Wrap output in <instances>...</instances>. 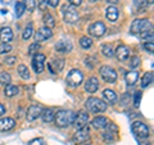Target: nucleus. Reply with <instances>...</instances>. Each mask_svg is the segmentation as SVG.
I'll return each instance as SVG.
<instances>
[{
	"label": "nucleus",
	"mask_w": 154,
	"mask_h": 145,
	"mask_svg": "<svg viewBox=\"0 0 154 145\" xmlns=\"http://www.w3.org/2000/svg\"><path fill=\"white\" fill-rule=\"evenodd\" d=\"M28 145H46L44 139H33L32 141L28 143Z\"/></svg>",
	"instance_id": "37998d69"
},
{
	"label": "nucleus",
	"mask_w": 154,
	"mask_h": 145,
	"mask_svg": "<svg viewBox=\"0 0 154 145\" xmlns=\"http://www.w3.org/2000/svg\"><path fill=\"white\" fill-rule=\"evenodd\" d=\"M99 89V81L96 77H90V79L88 80V82L85 84V90L88 91V93H95L96 90Z\"/></svg>",
	"instance_id": "f3484780"
},
{
	"label": "nucleus",
	"mask_w": 154,
	"mask_h": 145,
	"mask_svg": "<svg viewBox=\"0 0 154 145\" xmlns=\"http://www.w3.org/2000/svg\"><path fill=\"white\" fill-rule=\"evenodd\" d=\"M55 49H57V51H59V53H69L72 50V44L69 41L60 40L59 42H57Z\"/></svg>",
	"instance_id": "4be33fe9"
},
{
	"label": "nucleus",
	"mask_w": 154,
	"mask_h": 145,
	"mask_svg": "<svg viewBox=\"0 0 154 145\" xmlns=\"http://www.w3.org/2000/svg\"><path fill=\"white\" fill-rule=\"evenodd\" d=\"M104 128H107V130H105V132L103 134L104 141H107V143L114 141V140H116V135H117V132H118V127L116 126L114 123H109Z\"/></svg>",
	"instance_id": "0eeeda50"
},
{
	"label": "nucleus",
	"mask_w": 154,
	"mask_h": 145,
	"mask_svg": "<svg viewBox=\"0 0 154 145\" xmlns=\"http://www.w3.org/2000/svg\"><path fill=\"white\" fill-rule=\"evenodd\" d=\"M48 4L53 8H57L58 5H59V0H48Z\"/></svg>",
	"instance_id": "49530a36"
},
{
	"label": "nucleus",
	"mask_w": 154,
	"mask_h": 145,
	"mask_svg": "<svg viewBox=\"0 0 154 145\" xmlns=\"http://www.w3.org/2000/svg\"><path fill=\"white\" fill-rule=\"evenodd\" d=\"M0 84L2 85H8V84H11V75L8 73V72H2L0 73Z\"/></svg>",
	"instance_id": "2f4dec72"
},
{
	"label": "nucleus",
	"mask_w": 154,
	"mask_h": 145,
	"mask_svg": "<svg viewBox=\"0 0 154 145\" xmlns=\"http://www.w3.org/2000/svg\"><path fill=\"white\" fill-rule=\"evenodd\" d=\"M85 107H86V109H89L90 112H93V113H102L107 109V104H105L102 99L89 98L85 103Z\"/></svg>",
	"instance_id": "f03ea898"
},
{
	"label": "nucleus",
	"mask_w": 154,
	"mask_h": 145,
	"mask_svg": "<svg viewBox=\"0 0 154 145\" xmlns=\"http://www.w3.org/2000/svg\"><path fill=\"white\" fill-rule=\"evenodd\" d=\"M140 39H141L143 41H145V40L149 41V39L153 40V32L152 31H144V32L140 33Z\"/></svg>",
	"instance_id": "e433bc0d"
},
{
	"label": "nucleus",
	"mask_w": 154,
	"mask_h": 145,
	"mask_svg": "<svg viewBox=\"0 0 154 145\" xmlns=\"http://www.w3.org/2000/svg\"><path fill=\"white\" fill-rule=\"evenodd\" d=\"M116 57H117V59L121 60V62L127 60L128 57H130V49L126 45H119L117 49H116Z\"/></svg>",
	"instance_id": "2eb2a0df"
},
{
	"label": "nucleus",
	"mask_w": 154,
	"mask_h": 145,
	"mask_svg": "<svg viewBox=\"0 0 154 145\" xmlns=\"http://www.w3.org/2000/svg\"><path fill=\"white\" fill-rule=\"evenodd\" d=\"M25 11H26V9H25V5H23V3L19 2V3L16 4V16H17V17H21Z\"/></svg>",
	"instance_id": "c9c22d12"
},
{
	"label": "nucleus",
	"mask_w": 154,
	"mask_h": 145,
	"mask_svg": "<svg viewBox=\"0 0 154 145\" xmlns=\"http://www.w3.org/2000/svg\"><path fill=\"white\" fill-rule=\"evenodd\" d=\"M91 125H93L94 128L102 130V128H104V127L108 125V119L105 118V117H103V116H99V117H95V118L93 119Z\"/></svg>",
	"instance_id": "412c9836"
},
{
	"label": "nucleus",
	"mask_w": 154,
	"mask_h": 145,
	"mask_svg": "<svg viewBox=\"0 0 154 145\" xmlns=\"http://www.w3.org/2000/svg\"><path fill=\"white\" fill-rule=\"evenodd\" d=\"M103 98L105 99V101H108L109 104H113L116 100H117V95H116V93L113 90L110 89H105L103 91Z\"/></svg>",
	"instance_id": "a878e982"
},
{
	"label": "nucleus",
	"mask_w": 154,
	"mask_h": 145,
	"mask_svg": "<svg viewBox=\"0 0 154 145\" xmlns=\"http://www.w3.org/2000/svg\"><path fill=\"white\" fill-rule=\"evenodd\" d=\"M118 16H119L118 9H117V8H114V7H109V8H107V11H105V17H107L110 22L117 21V19H118Z\"/></svg>",
	"instance_id": "393cba45"
},
{
	"label": "nucleus",
	"mask_w": 154,
	"mask_h": 145,
	"mask_svg": "<svg viewBox=\"0 0 154 145\" xmlns=\"http://www.w3.org/2000/svg\"><path fill=\"white\" fill-rule=\"evenodd\" d=\"M139 145H150V144H149V143H140Z\"/></svg>",
	"instance_id": "3c124183"
},
{
	"label": "nucleus",
	"mask_w": 154,
	"mask_h": 145,
	"mask_svg": "<svg viewBox=\"0 0 154 145\" xmlns=\"http://www.w3.org/2000/svg\"><path fill=\"white\" fill-rule=\"evenodd\" d=\"M141 95H143L141 91H136V93H135V98H134L135 107H139V104H140V101H141Z\"/></svg>",
	"instance_id": "ea45409f"
},
{
	"label": "nucleus",
	"mask_w": 154,
	"mask_h": 145,
	"mask_svg": "<svg viewBox=\"0 0 154 145\" xmlns=\"http://www.w3.org/2000/svg\"><path fill=\"white\" fill-rule=\"evenodd\" d=\"M90 131H89V127H82V128H80L79 131H76V134L73 135V141L76 144H81V143H85L86 140L89 139L90 136Z\"/></svg>",
	"instance_id": "f8f14e48"
},
{
	"label": "nucleus",
	"mask_w": 154,
	"mask_h": 145,
	"mask_svg": "<svg viewBox=\"0 0 154 145\" xmlns=\"http://www.w3.org/2000/svg\"><path fill=\"white\" fill-rule=\"evenodd\" d=\"M153 82V72H146L141 80V88H148Z\"/></svg>",
	"instance_id": "c85d7f7f"
},
{
	"label": "nucleus",
	"mask_w": 154,
	"mask_h": 145,
	"mask_svg": "<svg viewBox=\"0 0 154 145\" xmlns=\"http://www.w3.org/2000/svg\"><path fill=\"white\" fill-rule=\"evenodd\" d=\"M44 63H45V55L41 54V53H37V54L33 57V60H32L33 71H35L37 75L42 73V71H44Z\"/></svg>",
	"instance_id": "1a4fd4ad"
},
{
	"label": "nucleus",
	"mask_w": 154,
	"mask_h": 145,
	"mask_svg": "<svg viewBox=\"0 0 154 145\" xmlns=\"http://www.w3.org/2000/svg\"><path fill=\"white\" fill-rule=\"evenodd\" d=\"M17 62V59H16V57H9V58H5V60H4V63H7V64H9V66H12V64H14Z\"/></svg>",
	"instance_id": "a18cd8bd"
},
{
	"label": "nucleus",
	"mask_w": 154,
	"mask_h": 145,
	"mask_svg": "<svg viewBox=\"0 0 154 145\" xmlns=\"http://www.w3.org/2000/svg\"><path fill=\"white\" fill-rule=\"evenodd\" d=\"M82 80H84L82 72L80 69H72L68 73V76H67L66 82L68 86H71V88H77V86L82 82Z\"/></svg>",
	"instance_id": "39448f33"
},
{
	"label": "nucleus",
	"mask_w": 154,
	"mask_h": 145,
	"mask_svg": "<svg viewBox=\"0 0 154 145\" xmlns=\"http://www.w3.org/2000/svg\"><path fill=\"white\" fill-rule=\"evenodd\" d=\"M152 28V23L149 19H135L131 25V33H141L144 31H149Z\"/></svg>",
	"instance_id": "7ed1b4c3"
},
{
	"label": "nucleus",
	"mask_w": 154,
	"mask_h": 145,
	"mask_svg": "<svg viewBox=\"0 0 154 145\" xmlns=\"http://www.w3.org/2000/svg\"><path fill=\"white\" fill-rule=\"evenodd\" d=\"M89 122V114L84 112V110H81V112H79L76 116H75V119H73V125L76 126V128H82L85 127L86 125H88Z\"/></svg>",
	"instance_id": "9b49d317"
},
{
	"label": "nucleus",
	"mask_w": 154,
	"mask_h": 145,
	"mask_svg": "<svg viewBox=\"0 0 154 145\" xmlns=\"http://www.w3.org/2000/svg\"><path fill=\"white\" fill-rule=\"evenodd\" d=\"M125 79H126V82H127L128 86H134L137 82V80H139V72L130 71V72H127V73H126Z\"/></svg>",
	"instance_id": "b1692460"
},
{
	"label": "nucleus",
	"mask_w": 154,
	"mask_h": 145,
	"mask_svg": "<svg viewBox=\"0 0 154 145\" xmlns=\"http://www.w3.org/2000/svg\"><path fill=\"white\" fill-rule=\"evenodd\" d=\"M69 3L72 4V5H80L81 0H69Z\"/></svg>",
	"instance_id": "09e8293b"
},
{
	"label": "nucleus",
	"mask_w": 154,
	"mask_h": 145,
	"mask_svg": "<svg viewBox=\"0 0 154 145\" xmlns=\"http://www.w3.org/2000/svg\"><path fill=\"white\" fill-rule=\"evenodd\" d=\"M100 75H102L103 80L107 81V82H114L117 80V73L116 71L112 68V67H108V66H103L100 68Z\"/></svg>",
	"instance_id": "6e6552de"
},
{
	"label": "nucleus",
	"mask_w": 154,
	"mask_h": 145,
	"mask_svg": "<svg viewBox=\"0 0 154 145\" xmlns=\"http://www.w3.org/2000/svg\"><path fill=\"white\" fill-rule=\"evenodd\" d=\"M90 2H91V3H95V2H98V0H90Z\"/></svg>",
	"instance_id": "603ef678"
},
{
	"label": "nucleus",
	"mask_w": 154,
	"mask_h": 145,
	"mask_svg": "<svg viewBox=\"0 0 154 145\" xmlns=\"http://www.w3.org/2000/svg\"><path fill=\"white\" fill-rule=\"evenodd\" d=\"M144 48H145V50H148L149 53H153V51H154V44H153V40H152V41H146V42H144Z\"/></svg>",
	"instance_id": "a19ab883"
},
{
	"label": "nucleus",
	"mask_w": 154,
	"mask_h": 145,
	"mask_svg": "<svg viewBox=\"0 0 154 145\" xmlns=\"http://www.w3.org/2000/svg\"><path fill=\"white\" fill-rule=\"evenodd\" d=\"M18 91L19 90L17 86L8 84V85H5V89H4V94H5V96H8V98H12V96H16L18 94Z\"/></svg>",
	"instance_id": "bb28decb"
},
{
	"label": "nucleus",
	"mask_w": 154,
	"mask_h": 145,
	"mask_svg": "<svg viewBox=\"0 0 154 145\" xmlns=\"http://www.w3.org/2000/svg\"><path fill=\"white\" fill-rule=\"evenodd\" d=\"M102 53H103L105 57H108V58L113 57V49H112V46H110V45H103Z\"/></svg>",
	"instance_id": "f704fd0d"
},
{
	"label": "nucleus",
	"mask_w": 154,
	"mask_h": 145,
	"mask_svg": "<svg viewBox=\"0 0 154 145\" xmlns=\"http://www.w3.org/2000/svg\"><path fill=\"white\" fill-rule=\"evenodd\" d=\"M38 48H40V44H38V42H32L30 45V48H28V54L30 55L35 54V53L38 50Z\"/></svg>",
	"instance_id": "58836bf2"
},
{
	"label": "nucleus",
	"mask_w": 154,
	"mask_h": 145,
	"mask_svg": "<svg viewBox=\"0 0 154 145\" xmlns=\"http://www.w3.org/2000/svg\"><path fill=\"white\" fill-rule=\"evenodd\" d=\"M18 73H19V76H21L23 80H28V79H30V71H28V68L25 64H19L18 66Z\"/></svg>",
	"instance_id": "c756f323"
},
{
	"label": "nucleus",
	"mask_w": 154,
	"mask_h": 145,
	"mask_svg": "<svg viewBox=\"0 0 154 145\" xmlns=\"http://www.w3.org/2000/svg\"><path fill=\"white\" fill-rule=\"evenodd\" d=\"M23 5H25V9H27L28 12H33V9L36 7V2L35 0H25Z\"/></svg>",
	"instance_id": "473e14b6"
},
{
	"label": "nucleus",
	"mask_w": 154,
	"mask_h": 145,
	"mask_svg": "<svg viewBox=\"0 0 154 145\" xmlns=\"http://www.w3.org/2000/svg\"><path fill=\"white\" fill-rule=\"evenodd\" d=\"M0 39H2V41L4 44H7V42L12 41L13 40V32L9 27H3L2 30H0Z\"/></svg>",
	"instance_id": "aec40b11"
},
{
	"label": "nucleus",
	"mask_w": 154,
	"mask_h": 145,
	"mask_svg": "<svg viewBox=\"0 0 154 145\" xmlns=\"http://www.w3.org/2000/svg\"><path fill=\"white\" fill-rule=\"evenodd\" d=\"M41 112H42V109H41L40 105H31L27 110L26 117H27L28 121H35L41 116Z\"/></svg>",
	"instance_id": "4468645a"
},
{
	"label": "nucleus",
	"mask_w": 154,
	"mask_h": 145,
	"mask_svg": "<svg viewBox=\"0 0 154 145\" xmlns=\"http://www.w3.org/2000/svg\"><path fill=\"white\" fill-rule=\"evenodd\" d=\"M63 67H64V59H59V58H57V59H54L51 63L48 64V68H49V71L51 72V73L60 72L62 69H63Z\"/></svg>",
	"instance_id": "dca6fc26"
},
{
	"label": "nucleus",
	"mask_w": 154,
	"mask_h": 145,
	"mask_svg": "<svg viewBox=\"0 0 154 145\" xmlns=\"http://www.w3.org/2000/svg\"><path fill=\"white\" fill-rule=\"evenodd\" d=\"M53 36V32L50 28L48 27H41L36 33H35V42H41L46 40V39H50Z\"/></svg>",
	"instance_id": "ddd939ff"
},
{
	"label": "nucleus",
	"mask_w": 154,
	"mask_h": 145,
	"mask_svg": "<svg viewBox=\"0 0 154 145\" xmlns=\"http://www.w3.org/2000/svg\"><path fill=\"white\" fill-rule=\"evenodd\" d=\"M16 126V121L13 118H2L0 119V131H9Z\"/></svg>",
	"instance_id": "a211bd4d"
},
{
	"label": "nucleus",
	"mask_w": 154,
	"mask_h": 145,
	"mask_svg": "<svg viewBox=\"0 0 154 145\" xmlns=\"http://www.w3.org/2000/svg\"><path fill=\"white\" fill-rule=\"evenodd\" d=\"M3 114H5V107H4L3 104H0V117H2Z\"/></svg>",
	"instance_id": "de8ad7c7"
},
{
	"label": "nucleus",
	"mask_w": 154,
	"mask_h": 145,
	"mask_svg": "<svg viewBox=\"0 0 154 145\" xmlns=\"http://www.w3.org/2000/svg\"><path fill=\"white\" fill-rule=\"evenodd\" d=\"M149 0H134V9L137 11L136 13H143L149 7Z\"/></svg>",
	"instance_id": "5701e85b"
},
{
	"label": "nucleus",
	"mask_w": 154,
	"mask_h": 145,
	"mask_svg": "<svg viewBox=\"0 0 154 145\" xmlns=\"http://www.w3.org/2000/svg\"><path fill=\"white\" fill-rule=\"evenodd\" d=\"M131 130L139 139H146V137H149V134H150L149 132V127L144 122H140V121L134 122L131 126Z\"/></svg>",
	"instance_id": "20e7f679"
},
{
	"label": "nucleus",
	"mask_w": 154,
	"mask_h": 145,
	"mask_svg": "<svg viewBox=\"0 0 154 145\" xmlns=\"http://www.w3.org/2000/svg\"><path fill=\"white\" fill-rule=\"evenodd\" d=\"M139 64H140V58L137 55L132 57L131 60H130V67H131V68H136V67H139Z\"/></svg>",
	"instance_id": "4c0bfd02"
},
{
	"label": "nucleus",
	"mask_w": 154,
	"mask_h": 145,
	"mask_svg": "<svg viewBox=\"0 0 154 145\" xmlns=\"http://www.w3.org/2000/svg\"><path fill=\"white\" fill-rule=\"evenodd\" d=\"M42 21H44V23H45V27H48V28H51V27L55 26V19L49 13H45L44 14V18H42Z\"/></svg>",
	"instance_id": "cd10ccee"
},
{
	"label": "nucleus",
	"mask_w": 154,
	"mask_h": 145,
	"mask_svg": "<svg viewBox=\"0 0 154 145\" xmlns=\"http://www.w3.org/2000/svg\"><path fill=\"white\" fill-rule=\"evenodd\" d=\"M80 45H81V48H84V49H90V48L93 46V40L88 36H82L80 39Z\"/></svg>",
	"instance_id": "7c9ffc66"
},
{
	"label": "nucleus",
	"mask_w": 154,
	"mask_h": 145,
	"mask_svg": "<svg viewBox=\"0 0 154 145\" xmlns=\"http://www.w3.org/2000/svg\"><path fill=\"white\" fill-rule=\"evenodd\" d=\"M32 32H33V30H32V25H28V26L25 28L23 33H22V39H23V40H28V39L31 37Z\"/></svg>",
	"instance_id": "72a5a7b5"
},
{
	"label": "nucleus",
	"mask_w": 154,
	"mask_h": 145,
	"mask_svg": "<svg viewBox=\"0 0 154 145\" xmlns=\"http://www.w3.org/2000/svg\"><path fill=\"white\" fill-rule=\"evenodd\" d=\"M40 117L42 118V122H45V123H50V122H53V121H54L55 112H54V109L48 108V109H44V110H42Z\"/></svg>",
	"instance_id": "6ab92c4d"
},
{
	"label": "nucleus",
	"mask_w": 154,
	"mask_h": 145,
	"mask_svg": "<svg viewBox=\"0 0 154 145\" xmlns=\"http://www.w3.org/2000/svg\"><path fill=\"white\" fill-rule=\"evenodd\" d=\"M108 3H112V4H116V3H118V0H107Z\"/></svg>",
	"instance_id": "8fccbe9b"
},
{
	"label": "nucleus",
	"mask_w": 154,
	"mask_h": 145,
	"mask_svg": "<svg viewBox=\"0 0 154 145\" xmlns=\"http://www.w3.org/2000/svg\"><path fill=\"white\" fill-rule=\"evenodd\" d=\"M89 35L94 37H102L105 33V26L103 22H95L89 27Z\"/></svg>",
	"instance_id": "9d476101"
},
{
	"label": "nucleus",
	"mask_w": 154,
	"mask_h": 145,
	"mask_svg": "<svg viewBox=\"0 0 154 145\" xmlns=\"http://www.w3.org/2000/svg\"><path fill=\"white\" fill-rule=\"evenodd\" d=\"M75 113L71 112V110H59V112L55 113V123L57 126L59 127H67L69 125L73 123V119H75Z\"/></svg>",
	"instance_id": "f257e3e1"
},
{
	"label": "nucleus",
	"mask_w": 154,
	"mask_h": 145,
	"mask_svg": "<svg viewBox=\"0 0 154 145\" xmlns=\"http://www.w3.org/2000/svg\"><path fill=\"white\" fill-rule=\"evenodd\" d=\"M12 50V46L8 45V44H0V54L3 53H7V51H11Z\"/></svg>",
	"instance_id": "79ce46f5"
},
{
	"label": "nucleus",
	"mask_w": 154,
	"mask_h": 145,
	"mask_svg": "<svg viewBox=\"0 0 154 145\" xmlns=\"http://www.w3.org/2000/svg\"><path fill=\"white\" fill-rule=\"evenodd\" d=\"M63 17H64V22L73 25L79 21V12L75 9V7H63Z\"/></svg>",
	"instance_id": "423d86ee"
},
{
	"label": "nucleus",
	"mask_w": 154,
	"mask_h": 145,
	"mask_svg": "<svg viewBox=\"0 0 154 145\" xmlns=\"http://www.w3.org/2000/svg\"><path fill=\"white\" fill-rule=\"evenodd\" d=\"M37 5H38V9H41V11H46L48 0H38V2H37Z\"/></svg>",
	"instance_id": "c03bdc74"
}]
</instances>
